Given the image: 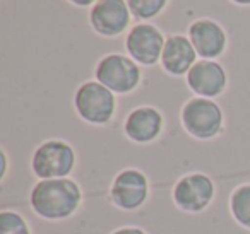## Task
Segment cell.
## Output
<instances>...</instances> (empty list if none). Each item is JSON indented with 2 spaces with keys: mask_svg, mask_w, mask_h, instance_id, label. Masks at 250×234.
Segmentation results:
<instances>
[{
  "mask_svg": "<svg viewBox=\"0 0 250 234\" xmlns=\"http://www.w3.org/2000/svg\"><path fill=\"white\" fill-rule=\"evenodd\" d=\"M83 203V190L72 178L40 179L29 193L33 212L45 220H65Z\"/></svg>",
  "mask_w": 250,
  "mask_h": 234,
  "instance_id": "obj_1",
  "label": "cell"
},
{
  "mask_svg": "<svg viewBox=\"0 0 250 234\" xmlns=\"http://www.w3.org/2000/svg\"><path fill=\"white\" fill-rule=\"evenodd\" d=\"M76 166V152L72 145L60 138L43 142L31 157L33 175L38 179L69 178Z\"/></svg>",
  "mask_w": 250,
  "mask_h": 234,
  "instance_id": "obj_2",
  "label": "cell"
},
{
  "mask_svg": "<svg viewBox=\"0 0 250 234\" xmlns=\"http://www.w3.org/2000/svg\"><path fill=\"white\" fill-rule=\"evenodd\" d=\"M182 125L185 132L199 140H211L223 130V111L208 98H192L182 108Z\"/></svg>",
  "mask_w": 250,
  "mask_h": 234,
  "instance_id": "obj_3",
  "label": "cell"
},
{
  "mask_svg": "<svg viewBox=\"0 0 250 234\" xmlns=\"http://www.w3.org/2000/svg\"><path fill=\"white\" fill-rule=\"evenodd\" d=\"M76 111L84 121L91 125H106L111 121L117 110L115 93L100 84L98 80H89L77 87L74 96Z\"/></svg>",
  "mask_w": 250,
  "mask_h": 234,
  "instance_id": "obj_4",
  "label": "cell"
},
{
  "mask_svg": "<svg viewBox=\"0 0 250 234\" xmlns=\"http://www.w3.org/2000/svg\"><path fill=\"white\" fill-rule=\"evenodd\" d=\"M94 77L111 93L129 94L141 84V69L130 57L110 53L96 63Z\"/></svg>",
  "mask_w": 250,
  "mask_h": 234,
  "instance_id": "obj_5",
  "label": "cell"
},
{
  "mask_svg": "<svg viewBox=\"0 0 250 234\" xmlns=\"http://www.w3.org/2000/svg\"><path fill=\"white\" fill-rule=\"evenodd\" d=\"M149 198V179L141 169L127 168L115 176L110 186V200L117 209L134 212Z\"/></svg>",
  "mask_w": 250,
  "mask_h": 234,
  "instance_id": "obj_6",
  "label": "cell"
},
{
  "mask_svg": "<svg viewBox=\"0 0 250 234\" xmlns=\"http://www.w3.org/2000/svg\"><path fill=\"white\" fill-rule=\"evenodd\" d=\"M216 186L214 181L204 173H190L175 183L173 196L175 205L188 214H199L211 205L214 198Z\"/></svg>",
  "mask_w": 250,
  "mask_h": 234,
  "instance_id": "obj_7",
  "label": "cell"
},
{
  "mask_svg": "<svg viewBox=\"0 0 250 234\" xmlns=\"http://www.w3.org/2000/svg\"><path fill=\"white\" fill-rule=\"evenodd\" d=\"M165 36L156 26L141 22L129 31L125 38V50L129 57L139 65H154L161 62L165 48Z\"/></svg>",
  "mask_w": 250,
  "mask_h": 234,
  "instance_id": "obj_8",
  "label": "cell"
},
{
  "mask_svg": "<svg viewBox=\"0 0 250 234\" xmlns=\"http://www.w3.org/2000/svg\"><path fill=\"white\" fill-rule=\"evenodd\" d=\"M127 0H98L89 12L91 28L104 38L120 36L130 24Z\"/></svg>",
  "mask_w": 250,
  "mask_h": 234,
  "instance_id": "obj_9",
  "label": "cell"
},
{
  "mask_svg": "<svg viewBox=\"0 0 250 234\" xmlns=\"http://www.w3.org/2000/svg\"><path fill=\"white\" fill-rule=\"evenodd\" d=\"M187 84L192 93H195L199 98L212 99L225 93L228 76L221 63L214 62V60H199L188 70Z\"/></svg>",
  "mask_w": 250,
  "mask_h": 234,
  "instance_id": "obj_10",
  "label": "cell"
},
{
  "mask_svg": "<svg viewBox=\"0 0 250 234\" xmlns=\"http://www.w3.org/2000/svg\"><path fill=\"white\" fill-rule=\"evenodd\" d=\"M188 39L202 60H214L226 50V33L212 19H197L188 26Z\"/></svg>",
  "mask_w": 250,
  "mask_h": 234,
  "instance_id": "obj_11",
  "label": "cell"
},
{
  "mask_svg": "<svg viewBox=\"0 0 250 234\" xmlns=\"http://www.w3.org/2000/svg\"><path fill=\"white\" fill-rule=\"evenodd\" d=\"M163 115L153 106H139L132 110L124 123L127 138L136 144H149L163 132Z\"/></svg>",
  "mask_w": 250,
  "mask_h": 234,
  "instance_id": "obj_12",
  "label": "cell"
},
{
  "mask_svg": "<svg viewBox=\"0 0 250 234\" xmlns=\"http://www.w3.org/2000/svg\"><path fill=\"white\" fill-rule=\"evenodd\" d=\"M197 52L194 45L184 35H171L165 41L163 55H161V67L167 74L173 77L187 76L188 70L197 62Z\"/></svg>",
  "mask_w": 250,
  "mask_h": 234,
  "instance_id": "obj_13",
  "label": "cell"
},
{
  "mask_svg": "<svg viewBox=\"0 0 250 234\" xmlns=\"http://www.w3.org/2000/svg\"><path fill=\"white\" fill-rule=\"evenodd\" d=\"M229 212L235 222L250 231V183L236 186L229 195Z\"/></svg>",
  "mask_w": 250,
  "mask_h": 234,
  "instance_id": "obj_14",
  "label": "cell"
},
{
  "mask_svg": "<svg viewBox=\"0 0 250 234\" xmlns=\"http://www.w3.org/2000/svg\"><path fill=\"white\" fill-rule=\"evenodd\" d=\"M168 0H127V5L130 9V14L139 21L156 18L167 7Z\"/></svg>",
  "mask_w": 250,
  "mask_h": 234,
  "instance_id": "obj_15",
  "label": "cell"
},
{
  "mask_svg": "<svg viewBox=\"0 0 250 234\" xmlns=\"http://www.w3.org/2000/svg\"><path fill=\"white\" fill-rule=\"evenodd\" d=\"M0 234H31V227L19 212L4 209L0 212Z\"/></svg>",
  "mask_w": 250,
  "mask_h": 234,
  "instance_id": "obj_16",
  "label": "cell"
},
{
  "mask_svg": "<svg viewBox=\"0 0 250 234\" xmlns=\"http://www.w3.org/2000/svg\"><path fill=\"white\" fill-rule=\"evenodd\" d=\"M111 234H147V233L144 229H141V227L127 226V227H120V229H115Z\"/></svg>",
  "mask_w": 250,
  "mask_h": 234,
  "instance_id": "obj_17",
  "label": "cell"
},
{
  "mask_svg": "<svg viewBox=\"0 0 250 234\" xmlns=\"http://www.w3.org/2000/svg\"><path fill=\"white\" fill-rule=\"evenodd\" d=\"M0 161H2V169H0V179H5V175H7V156H5V151L0 152Z\"/></svg>",
  "mask_w": 250,
  "mask_h": 234,
  "instance_id": "obj_18",
  "label": "cell"
},
{
  "mask_svg": "<svg viewBox=\"0 0 250 234\" xmlns=\"http://www.w3.org/2000/svg\"><path fill=\"white\" fill-rule=\"evenodd\" d=\"M70 4L77 5V7H89V5H94L98 0H69Z\"/></svg>",
  "mask_w": 250,
  "mask_h": 234,
  "instance_id": "obj_19",
  "label": "cell"
},
{
  "mask_svg": "<svg viewBox=\"0 0 250 234\" xmlns=\"http://www.w3.org/2000/svg\"><path fill=\"white\" fill-rule=\"evenodd\" d=\"M231 2H235L238 5H250V0H231Z\"/></svg>",
  "mask_w": 250,
  "mask_h": 234,
  "instance_id": "obj_20",
  "label": "cell"
}]
</instances>
